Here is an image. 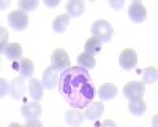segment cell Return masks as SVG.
<instances>
[{"label": "cell", "instance_id": "6da1fadb", "mask_svg": "<svg viewBox=\"0 0 158 127\" xmlns=\"http://www.w3.org/2000/svg\"><path fill=\"white\" fill-rule=\"evenodd\" d=\"M59 92L67 103L76 110H85L95 97L92 76L82 67H70L60 73Z\"/></svg>", "mask_w": 158, "mask_h": 127}, {"label": "cell", "instance_id": "7a4b0ae2", "mask_svg": "<svg viewBox=\"0 0 158 127\" xmlns=\"http://www.w3.org/2000/svg\"><path fill=\"white\" fill-rule=\"evenodd\" d=\"M90 32H92V37L98 38V40H100L101 43H108V42L111 40V38H112L114 29H112V25H111L108 21H104V19H98V21H95L94 24H92Z\"/></svg>", "mask_w": 158, "mask_h": 127}, {"label": "cell", "instance_id": "3957f363", "mask_svg": "<svg viewBox=\"0 0 158 127\" xmlns=\"http://www.w3.org/2000/svg\"><path fill=\"white\" fill-rule=\"evenodd\" d=\"M51 65L57 72H63V70L70 68V56H68V53L62 48L54 49L52 54H51Z\"/></svg>", "mask_w": 158, "mask_h": 127}, {"label": "cell", "instance_id": "277c9868", "mask_svg": "<svg viewBox=\"0 0 158 127\" xmlns=\"http://www.w3.org/2000/svg\"><path fill=\"white\" fill-rule=\"evenodd\" d=\"M8 25L15 30H25L29 25V16L22 10H15L8 15Z\"/></svg>", "mask_w": 158, "mask_h": 127}, {"label": "cell", "instance_id": "5b68a950", "mask_svg": "<svg viewBox=\"0 0 158 127\" xmlns=\"http://www.w3.org/2000/svg\"><path fill=\"white\" fill-rule=\"evenodd\" d=\"M144 91H146V86H144L142 81H130L123 86V95L128 100L133 99H142Z\"/></svg>", "mask_w": 158, "mask_h": 127}, {"label": "cell", "instance_id": "8992f818", "mask_svg": "<svg viewBox=\"0 0 158 127\" xmlns=\"http://www.w3.org/2000/svg\"><path fill=\"white\" fill-rule=\"evenodd\" d=\"M118 64L123 70H133L138 64V54L135 49L131 48H125L122 53H120V57H118Z\"/></svg>", "mask_w": 158, "mask_h": 127}, {"label": "cell", "instance_id": "52a82bcc", "mask_svg": "<svg viewBox=\"0 0 158 127\" xmlns=\"http://www.w3.org/2000/svg\"><path fill=\"white\" fill-rule=\"evenodd\" d=\"M59 80H60V75H59V72L52 67V65H49L44 72H43V76H41V84H43V87L44 89H54V87H57L59 86Z\"/></svg>", "mask_w": 158, "mask_h": 127}, {"label": "cell", "instance_id": "ba28073f", "mask_svg": "<svg viewBox=\"0 0 158 127\" xmlns=\"http://www.w3.org/2000/svg\"><path fill=\"white\" fill-rule=\"evenodd\" d=\"M128 18L136 22V24H141L146 21L147 18V10L146 7H144L141 2H133L130 7H128Z\"/></svg>", "mask_w": 158, "mask_h": 127}, {"label": "cell", "instance_id": "9c48e42d", "mask_svg": "<svg viewBox=\"0 0 158 127\" xmlns=\"http://www.w3.org/2000/svg\"><path fill=\"white\" fill-rule=\"evenodd\" d=\"M41 105L38 103V102H27V103H24L21 107V114L27 119V121H32V119H38L41 116Z\"/></svg>", "mask_w": 158, "mask_h": 127}, {"label": "cell", "instance_id": "30bf717a", "mask_svg": "<svg viewBox=\"0 0 158 127\" xmlns=\"http://www.w3.org/2000/svg\"><path fill=\"white\" fill-rule=\"evenodd\" d=\"M104 111V105L103 102H92V103L82 111L84 113V118L85 119H90V121H97Z\"/></svg>", "mask_w": 158, "mask_h": 127}, {"label": "cell", "instance_id": "8fae6325", "mask_svg": "<svg viewBox=\"0 0 158 127\" xmlns=\"http://www.w3.org/2000/svg\"><path fill=\"white\" fill-rule=\"evenodd\" d=\"M84 119H85L84 118V113L76 110V108L68 110L67 113H65V122H67L70 127H79V125H82Z\"/></svg>", "mask_w": 158, "mask_h": 127}, {"label": "cell", "instance_id": "7c38bea8", "mask_svg": "<svg viewBox=\"0 0 158 127\" xmlns=\"http://www.w3.org/2000/svg\"><path fill=\"white\" fill-rule=\"evenodd\" d=\"M35 73V65H33V62L27 57H22L19 60V76L24 80H27V78H32Z\"/></svg>", "mask_w": 158, "mask_h": 127}, {"label": "cell", "instance_id": "4fadbf2b", "mask_svg": "<svg viewBox=\"0 0 158 127\" xmlns=\"http://www.w3.org/2000/svg\"><path fill=\"white\" fill-rule=\"evenodd\" d=\"M85 10V3L82 0H70L67 3V15L70 18H77L81 16Z\"/></svg>", "mask_w": 158, "mask_h": 127}, {"label": "cell", "instance_id": "5bb4252c", "mask_svg": "<svg viewBox=\"0 0 158 127\" xmlns=\"http://www.w3.org/2000/svg\"><path fill=\"white\" fill-rule=\"evenodd\" d=\"M25 80L21 78V76H18V78H15L11 81V97L15 100H19L24 97V92H25Z\"/></svg>", "mask_w": 158, "mask_h": 127}, {"label": "cell", "instance_id": "9a60e30c", "mask_svg": "<svg viewBox=\"0 0 158 127\" xmlns=\"http://www.w3.org/2000/svg\"><path fill=\"white\" fill-rule=\"evenodd\" d=\"M117 87L112 84V83H104V84H101L100 86V89H98V97L101 99V100H112L115 95H117Z\"/></svg>", "mask_w": 158, "mask_h": 127}, {"label": "cell", "instance_id": "2e32d148", "mask_svg": "<svg viewBox=\"0 0 158 127\" xmlns=\"http://www.w3.org/2000/svg\"><path fill=\"white\" fill-rule=\"evenodd\" d=\"M43 91H44V87H43L41 81L32 78L30 83H29V94H30L32 100H33V102L41 100V99H43Z\"/></svg>", "mask_w": 158, "mask_h": 127}, {"label": "cell", "instance_id": "e0dca14e", "mask_svg": "<svg viewBox=\"0 0 158 127\" xmlns=\"http://www.w3.org/2000/svg\"><path fill=\"white\" fill-rule=\"evenodd\" d=\"M146 108H147V105L144 102V99H133L128 102V110L133 116H142L146 113Z\"/></svg>", "mask_w": 158, "mask_h": 127}, {"label": "cell", "instance_id": "ac0fdd59", "mask_svg": "<svg viewBox=\"0 0 158 127\" xmlns=\"http://www.w3.org/2000/svg\"><path fill=\"white\" fill-rule=\"evenodd\" d=\"M2 54H5L6 59H10V60H18L22 56V46L19 43H10Z\"/></svg>", "mask_w": 158, "mask_h": 127}, {"label": "cell", "instance_id": "d6986e66", "mask_svg": "<svg viewBox=\"0 0 158 127\" xmlns=\"http://www.w3.org/2000/svg\"><path fill=\"white\" fill-rule=\"evenodd\" d=\"M68 25H70V16L68 15H60L52 21V30L57 32V33H62V32L67 30Z\"/></svg>", "mask_w": 158, "mask_h": 127}, {"label": "cell", "instance_id": "ffe728a7", "mask_svg": "<svg viewBox=\"0 0 158 127\" xmlns=\"http://www.w3.org/2000/svg\"><path fill=\"white\" fill-rule=\"evenodd\" d=\"M97 62H95V57L89 54V53H82L77 56V67H82L85 70H90V68H95Z\"/></svg>", "mask_w": 158, "mask_h": 127}, {"label": "cell", "instance_id": "44dd1931", "mask_svg": "<svg viewBox=\"0 0 158 127\" xmlns=\"http://www.w3.org/2000/svg\"><path fill=\"white\" fill-rule=\"evenodd\" d=\"M101 46H103V43L98 40V38L92 37V38H89V40L85 42V45H84V51L94 56V54H97V53H100V51H101Z\"/></svg>", "mask_w": 158, "mask_h": 127}, {"label": "cell", "instance_id": "7402d4cb", "mask_svg": "<svg viewBox=\"0 0 158 127\" xmlns=\"http://www.w3.org/2000/svg\"><path fill=\"white\" fill-rule=\"evenodd\" d=\"M158 80V70L155 67H149L142 72V83L144 84H152Z\"/></svg>", "mask_w": 158, "mask_h": 127}, {"label": "cell", "instance_id": "603a6c76", "mask_svg": "<svg viewBox=\"0 0 158 127\" xmlns=\"http://www.w3.org/2000/svg\"><path fill=\"white\" fill-rule=\"evenodd\" d=\"M38 7V0H21L19 2V10L29 13L32 10H35Z\"/></svg>", "mask_w": 158, "mask_h": 127}, {"label": "cell", "instance_id": "cb8c5ba5", "mask_svg": "<svg viewBox=\"0 0 158 127\" xmlns=\"http://www.w3.org/2000/svg\"><path fill=\"white\" fill-rule=\"evenodd\" d=\"M0 84H2V91H0V95L5 97L6 94H11V83H8L6 80H0Z\"/></svg>", "mask_w": 158, "mask_h": 127}, {"label": "cell", "instance_id": "d4e9b609", "mask_svg": "<svg viewBox=\"0 0 158 127\" xmlns=\"http://www.w3.org/2000/svg\"><path fill=\"white\" fill-rule=\"evenodd\" d=\"M0 33H2V37H0V38H2V43H0V51L3 53L5 48L8 46V45H6V42H8V32H6L5 27H2V29H0Z\"/></svg>", "mask_w": 158, "mask_h": 127}, {"label": "cell", "instance_id": "484cf974", "mask_svg": "<svg viewBox=\"0 0 158 127\" xmlns=\"http://www.w3.org/2000/svg\"><path fill=\"white\" fill-rule=\"evenodd\" d=\"M24 127H44V125L40 122L38 119H32V121H27V122H25Z\"/></svg>", "mask_w": 158, "mask_h": 127}, {"label": "cell", "instance_id": "4316f807", "mask_svg": "<svg viewBox=\"0 0 158 127\" xmlns=\"http://www.w3.org/2000/svg\"><path fill=\"white\" fill-rule=\"evenodd\" d=\"M100 127H117V125H115V122L111 121V119H104V121L100 124Z\"/></svg>", "mask_w": 158, "mask_h": 127}, {"label": "cell", "instance_id": "83f0119b", "mask_svg": "<svg viewBox=\"0 0 158 127\" xmlns=\"http://www.w3.org/2000/svg\"><path fill=\"white\" fill-rule=\"evenodd\" d=\"M109 5H111L112 8L118 10V8H122V7H123V0H120V2H109Z\"/></svg>", "mask_w": 158, "mask_h": 127}, {"label": "cell", "instance_id": "f1b7e54d", "mask_svg": "<svg viewBox=\"0 0 158 127\" xmlns=\"http://www.w3.org/2000/svg\"><path fill=\"white\" fill-rule=\"evenodd\" d=\"M48 7H57L59 5V0H46V2H44Z\"/></svg>", "mask_w": 158, "mask_h": 127}, {"label": "cell", "instance_id": "f546056e", "mask_svg": "<svg viewBox=\"0 0 158 127\" xmlns=\"http://www.w3.org/2000/svg\"><path fill=\"white\" fill-rule=\"evenodd\" d=\"M152 127H158V113L152 118Z\"/></svg>", "mask_w": 158, "mask_h": 127}, {"label": "cell", "instance_id": "4dcf8cb0", "mask_svg": "<svg viewBox=\"0 0 158 127\" xmlns=\"http://www.w3.org/2000/svg\"><path fill=\"white\" fill-rule=\"evenodd\" d=\"M8 127H24V125H21L19 122H11V124H10Z\"/></svg>", "mask_w": 158, "mask_h": 127}]
</instances>
